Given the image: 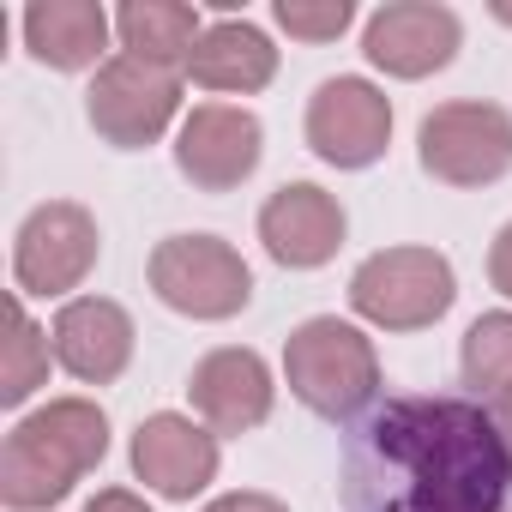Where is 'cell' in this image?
Masks as SVG:
<instances>
[{
    "label": "cell",
    "mask_w": 512,
    "mask_h": 512,
    "mask_svg": "<svg viewBox=\"0 0 512 512\" xmlns=\"http://www.w3.org/2000/svg\"><path fill=\"white\" fill-rule=\"evenodd\" d=\"M199 37H205V19H199V7H187V0H127L115 13L121 55L169 67V73H187V55L199 49Z\"/></svg>",
    "instance_id": "ac0fdd59"
},
{
    "label": "cell",
    "mask_w": 512,
    "mask_h": 512,
    "mask_svg": "<svg viewBox=\"0 0 512 512\" xmlns=\"http://www.w3.org/2000/svg\"><path fill=\"white\" fill-rule=\"evenodd\" d=\"M464 49V19L440 0H386L362 25V55L386 79H428Z\"/></svg>",
    "instance_id": "8fae6325"
},
{
    "label": "cell",
    "mask_w": 512,
    "mask_h": 512,
    "mask_svg": "<svg viewBox=\"0 0 512 512\" xmlns=\"http://www.w3.org/2000/svg\"><path fill=\"white\" fill-rule=\"evenodd\" d=\"M109 37H115V13H103L97 0H31L25 7V49L49 73L103 67Z\"/></svg>",
    "instance_id": "e0dca14e"
},
{
    "label": "cell",
    "mask_w": 512,
    "mask_h": 512,
    "mask_svg": "<svg viewBox=\"0 0 512 512\" xmlns=\"http://www.w3.org/2000/svg\"><path fill=\"white\" fill-rule=\"evenodd\" d=\"M494 19H500V25H512V0H494Z\"/></svg>",
    "instance_id": "484cf974"
},
{
    "label": "cell",
    "mask_w": 512,
    "mask_h": 512,
    "mask_svg": "<svg viewBox=\"0 0 512 512\" xmlns=\"http://www.w3.org/2000/svg\"><path fill=\"white\" fill-rule=\"evenodd\" d=\"M308 151L332 169H374L392 145V97L374 79L338 73L308 97Z\"/></svg>",
    "instance_id": "9c48e42d"
},
{
    "label": "cell",
    "mask_w": 512,
    "mask_h": 512,
    "mask_svg": "<svg viewBox=\"0 0 512 512\" xmlns=\"http://www.w3.org/2000/svg\"><path fill=\"white\" fill-rule=\"evenodd\" d=\"M458 302V272L440 247H380L350 272L356 320L380 332H428Z\"/></svg>",
    "instance_id": "277c9868"
},
{
    "label": "cell",
    "mask_w": 512,
    "mask_h": 512,
    "mask_svg": "<svg viewBox=\"0 0 512 512\" xmlns=\"http://www.w3.org/2000/svg\"><path fill=\"white\" fill-rule=\"evenodd\" d=\"M187 398H193V416L217 434V440H235V434H253L266 416H272V368L260 350H241V344H223L211 356L193 362L187 374Z\"/></svg>",
    "instance_id": "4fadbf2b"
},
{
    "label": "cell",
    "mask_w": 512,
    "mask_h": 512,
    "mask_svg": "<svg viewBox=\"0 0 512 512\" xmlns=\"http://www.w3.org/2000/svg\"><path fill=\"white\" fill-rule=\"evenodd\" d=\"M266 157V127L241 103H193L175 127V169L193 193H235Z\"/></svg>",
    "instance_id": "30bf717a"
},
{
    "label": "cell",
    "mask_w": 512,
    "mask_h": 512,
    "mask_svg": "<svg viewBox=\"0 0 512 512\" xmlns=\"http://www.w3.org/2000/svg\"><path fill=\"white\" fill-rule=\"evenodd\" d=\"M494 422H500V434H506V446H512V392L494 398Z\"/></svg>",
    "instance_id": "d4e9b609"
},
{
    "label": "cell",
    "mask_w": 512,
    "mask_h": 512,
    "mask_svg": "<svg viewBox=\"0 0 512 512\" xmlns=\"http://www.w3.org/2000/svg\"><path fill=\"white\" fill-rule=\"evenodd\" d=\"M205 512H290L278 494H260V488H229V494H217Z\"/></svg>",
    "instance_id": "7402d4cb"
},
{
    "label": "cell",
    "mask_w": 512,
    "mask_h": 512,
    "mask_svg": "<svg viewBox=\"0 0 512 512\" xmlns=\"http://www.w3.org/2000/svg\"><path fill=\"white\" fill-rule=\"evenodd\" d=\"M272 19L296 43H338L356 25V7H350V0H278Z\"/></svg>",
    "instance_id": "44dd1931"
},
{
    "label": "cell",
    "mask_w": 512,
    "mask_h": 512,
    "mask_svg": "<svg viewBox=\"0 0 512 512\" xmlns=\"http://www.w3.org/2000/svg\"><path fill=\"white\" fill-rule=\"evenodd\" d=\"M109 458V416L91 398H49L19 416L0 446V506L49 512Z\"/></svg>",
    "instance_id": "7a4b0ae2"
},
{
    "label": "cell",
    "mask_w": 512,
    "mask_h": 512,
    "mask_svg": "<svg viewBox=\"0 0 512 512\" xmlns=\"http://www.w3.org/2000/svg\"><path fill=\"white\" fill-rule=\"evenodd\" d=\"M187 79L199 91H217V97H253L278 79V49L260 25L223 13V19L205 25L199 49L187 55Z\"/></svg>",
    "instance_id": "2e32d148"
},
{
    "label": "cell",
    "mask_w": 512,
    "mask_h": 512,
    "mask_svg": "<svg viewBox=\"0 0 512 512\" xmlns=\"http://www.w3.org/2000/svg\"><path fill=\"white\" fill-rule=\"evenodd\" d=\"M350 235V217L338 205V193H326L320 181H284L266 205H260V247L284 272H320L338 260V247Z\"/></svg>",
    "instance_id": "7c38bea8"
},
{
    "label": "cell",
    "mask_w": 512,
    "mask_h": 512,
    "mask_svg": "<svg viewBox=\"0 0 512 512\" xmlns=\"http://www.w3.org/2000/svg\"><path fill=\"white\" fill-rule=\"evenodd\" d=\"M85 512H151V500H145V494H133V488H103Z\"/></svg>",
    "instance_id": "cb8c5ba5"
},
{
    "label": "cell",
    "mask_w": 512,
    "mask_h": 512,
    "mask_svg": "<svg viewBox=\"0 0 512 512\" xmlns=\"http://www.w3.org/2000/svg\"><path fill=\"white\" fill-rule=\"evenodd\" d=\"M284 380L314 416L350 422L380 398V350L362 326L314 314L284 338Z\"/></svg>",
    "instance_id": "3957f363"
},
{
    "label": "cell",
    "mask_w": 512,
    "mask_h": 512,
    "mask_svg": "<svg viewBox=\"0 0 512 512\" xmlns=\"http://www.w3.org/2000/svg\"><path fill=\"white\" fill-rule=\"evenodd\" d=\"M151 296L181 320H235L253 302V272L223 235H163L145 260Z\"/></svg>",
    "instance_id": "5b68a950"
},
{
    "label": "cell",
    "mask_w": 512,
    "mask_h": 512,
    "mask_svg": "<svg viewBox=\"0 0 512 512\" xmlns=\"http://www.w3.org/2000/svg\"><path fill=\"white\" fill-rule=\"evenodd\" d=\"M97 253H103V229L79 199H49L37 205L19 235H13V284L19 296H67L97 272Z\"/></svg>",
    "instance_id": "ba28073f"
},
{
    "label": "cell",
    "mask_w": 512,
    "mask_h": 512,
    "mask_svg": "<svg viewBox=\"0 0 512 512\" xmlns=\"http://www.w3.org/2000/svg\"><path fill=\"white\" fill-rule=\"evenodd\" d=\"M344 512H506L512 446L476 398H392L344 446Z\"/></svg>",
    "instance_id": "6da1fadb"
},
{
    "label": "cell",
    "mask_w": 512,
    "mask_h": 512,
    "mask_svg": "<svg viewBox=\"0 0 512 512\" xmlns=\"http://www.w3.org/2000/svg\"><path fill=\"white\" fill-rule=\"evenodd\" d=\"M49 362H55L49 332L25 314V296H13V308H7V356H0V404L19 410L37 386H49Z\"/></svg>",
    "instance_id": "d6986e66"
},
{
    "label": "cell",
    "mask_w": 512,
    "mask_h": 512,
    "mask_svg": "<svg viewBox=\"0 0 512 512\" xmlns=\"http://www.w3.org/2000/svg\"><path fill=\"white\" fill-rule=\"evenodd\" d=\"M133 314L109 296H73L61 302L55 326H49V344H55V362L79 380V386H109L127 374L133 362Z\"/></svg>",
    "instance_id": "9a60e30c"
},
{
    "label": "cell",
    "mask_w": 512,
    "mask_h": 512,
    "mask_svg": "<svg viewBox=\"0 0 512 512\" xmlns=\"http://www.w3.org/2000/svg\"><path fill=\"white\" fill-rule=\"evenodd\" d=\"M488 284L512 302V223H500V235H494V247H488Z\"/></svg>",
    "instance_id": "603a6c76"
},
{
    "label": "cell",
    "mask_w": 512,
    "mask_h": 512,
    "mask_svg": "<svg viewBox=\"0 0 512 512\" xmlns=\"http://www.w3.org/2000/svg\"><path fill=\"white\" fill-rule=\"evenodd\" d=\"M217 434L199 422V416H181V410H157L139 422L133 434V476L163 494V500H193L217 482Z\"/></svg>",
    "instance_id": "5bb4252c"
},
{
    "label": "cell",
    "mask_w": 512,
    "mask_h": 512,
    "mask_svg": "<svg viewBox=\"0 0 512 512\" xmlns=\"http://www.w3.org/2000/svg\"><path fill=\"white\" fill-rule=\"evenodd\" d=\"M416 163L440 187H494L512 175V115L500 103H440L416 127Z\"/></svg>",
    "instance_id": "8992f818"
},
{
    "label": "cell",
    "mask_w": 512,
    "mask_h": 512,
    "mask_svg": "<svg viewBox=\"0 0 512 512\" xmlns=\"http://www.w3.org/2000/svg\"><path fill=\"white\" fill-rule=\"evenodd\" d=\"M458 374L476 398H506L512 392V308L470 320L458 344Z\"/></svg>",
    "instance_id": "ffe728a7"
},
{
    "label": "cell",
    "mask_w": 512,
    "mask_h": 512,
    "mask_svg": "<svg viewBox=\"0 0 512 512\" xmlns=\"http://www.w3.org/2000/svg\"><path fill=\"white\" fill-rule=\"evenodd\" d=\"M181 79L187 73H169V67H151V61H133V55H109L97 67L91 91H85L91 133L115 151L157 145L181 115Z\"/></svg>",
    "instance_id": "52a82bcc"
}]
</instances>
